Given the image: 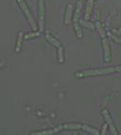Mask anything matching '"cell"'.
I'll return each mask as SVG.
<instances>
[{
  "mask_svg": "<svg viewBox=\"0 0 121 135\" xmlns=\"http://www.w3.org/2000/svg\"><path fill=\"white\" fill-rule=\"evenodd\" d=\"M107 125H108V124H104V125H103V127H102V131H101V134H102V135H104L105 133H106Z\"/></svg>",
  "mask_w": 121,
  "mask_h": 135,
  "instance_id": "20",
  "label": "cell"
},
{
  "mask_svg": "<svg viewBox=\"0 0 121 135\" xmlns=\"http://www.w3.org/2000/svg\"><path fill=\"white\" fill-rule=\"evenodd\" d=\"M58 58H59V62L63 63V47L58 49Z\"/></svg>",
  "mask_w": 121,
  "mask_h": 135,
  "instance_id": "17",
  "label": "cell"
},
{
  "mask_svg": "<svg viewBox=\"0 0 121 135\" xmlns=\"http://www.w3.org/2000/svg\"><path fill=\"white\" fill-rule=\"evenodd\" d=\"M103 116H104L106 123L108 124V126H109L110 130H111V133L112 134H114V135H117V131H116V127H114V122H113V120H112L111 115L109 114L108 110H106V109L103 110Z\"/></svg>",
  "mask_w": 121,
  "mask_h": 135,
  "instance_id": "4",
  "label": "cell"
},
{
  "mask_svg": "<svg viewBox=\"0 0 121 135\" xmlns=\"http://www.w3.org/2000/svg\"><path fill=\"white\" fill-rule=\"evenodd\" d=\"M46 40H47V41L50 42V43L52 44L53 46H55L56 48L59 49V48H60V47H62V45H60V42H59L58 40H57V39L54 38V37L52 36V35H50V34H46Z\"/></svg>",
  "mask_w": 121,
  "mask_h": 135,
  "instance_id": "10",
  "label": "cell"
},
{
  "mask_svg": "<svg viewBox=\"0 0 121 135\" xmlns=\"http://www.w3.org/2000/svg\"><path fill=\"white\" fill-rule=\"evenodd\" d=\"M96 27H97V31H98L99 34H100V36H101L102 38H105V37H106V33H105V31H104V30H103V28H102L101 24H100L99 22H97V24H96Z\"/></svg>",
  "mask_w": 121,
  "mask_h": 135,
  "instance_id": "14",
  "label": "cell"
},
{
  "mask_svg": "<svg viewBox=\"0 0 121 135\" xmlns=\"http://www.w3.org/2000/svg\"><path fill=\"white\" fill-rule=\"evenodd\" d=\"M93 5H94V0H88L87 5H86V11H85V15H84L85 20H88L90 18V15H91V12H92Z\"/></svg>",
  "mask_w": 121,
  "mask_h": 135,
  "instance_id": "7",
  "label": "cell"
},
{
  "mask_svg": "<svg viewBox=\"0 0 121 135\" xmlns=\"http://www.w3.org/2000/svg\"><path fill=\"white\" fill-rule=\"evenodd\" d=\"M102 45H103V49H104V59L107 63L110 62L112 59L111 57V51H110V46L109 42L107 40V38H102Z\"/></svg>",
  "mask_w": 121,
  "mask_h": 135,
  "instance_id": "5",
  "label": "cell"
},
{
  "mask_svg": "<svg viewBox=\"0 0 121 135\" xmlns=\"http://www.w3.org/2000/svg\"><path fill=\"white\" fill-rule=\"evenodd\" d=\"M17 2L19 3V5H20V7H21V9H22L23 12H25L26 16L28 17V20H29V23H30V25H31V28L34 30V31H36V30H37V25L35 24V21H34V19H33V16H32L30 11L29 10L28 6L26 5L25 1H24V0H17Z\"/></svg>",
  "mask_w": 121,
  "mask_h": 135,
  "instance_id": "2",
  "label": "cell"
},
{
  "mask_svg": "<svg viewBox=\"0 0 121 135\" xmlns=\"http://www.w3.org/2000/svg\"><path fill=\"white\" fill-rule=\"evenodd\" d=\"M74 28L76 30V32H77V35L79 38H81L82 37V31L80 29V26L79 24V22H74Z\"/></svg>",
  "mask_w": 121,
  "mask_h": 135,
  "instance_id": "12",
  "label": "cell"
},
{
  "mask_svg": "<svg viewBox=\"0 0 121 135\" xmlns=\"http://www.w3.org/2000/svg\"><path fill=\"white\" fill-rule=\"evenodd\" d=\"M116 71H119V73H121V66H118V67L116 68Z\"/></svg>",
  "mask_w": 121,
  "mask_h": 135,
  "instance_id": "22",
  "label": "cell"
},
{
  "mask_svg": "<svg viewBox=\"0 0 121 135\" xmlns=\"http://www.w3.org/2000/svg\"><path fill=\"white\" fill-rule=\"evenodd\" d=\"M81 6H82V1H81V0H80V1L78 2L75 15H74V22H78V21H79V19H80V12H81Z\"/></svg>",
  "mask_w": 121,
  "mask_h": 135,
  "instance_id": "9",
  "label": "cell"
},
{
  "mask_svg": "<svg viewBox=\"0 0 121 135\" xmlns=\"http://www.w3.org/2000/svg\"><path fill=\"white\" fill-rule=\"evenodd\" d=\"M81 1H82V2H83V1H84V0H81Z\"/></svg>",
  "mask_w": 121,
  "mask_h": 135,
  "instance_id": "23",
  "label": "cell"
},
{
  "mask_svg": "<svg viewBox=\"0 0 121 135\" xmlns=\"http://www.w3.org/2000/svg\"><path fill=\"white\" fill-rule=\"evenodd\" d=\"M45 27V0H39V29L44 31Z\"/></svg>",
  "mask_w": 121,
  "mask_h": 135,
  "instance_id": "3",
  "label": "cell"
},
{
  "mask_svg": "<svg viewBox=\"0 0 121 135\" xmlns=\"http://www.w3.org/2000/svg\"><path fill=\"white\" fill-rule=\"evenodd\" d=\"M113 32L116 34H117V36H120L121 37V31H117V30H113Z\"/></svg>",
  "mask_w": 121,
  "mask_h": 135,
  "instance_id": "21",
  "label": "cell"
},
{
  "mask_svg": "<svg viewBox=\"0 0 121 135\" xmlns=\"http://www.w3.org/2000/svg\"><path fill=\"white\" fill-rule=\"evenodd\" d=\"M72 11H73V6L71 4H68L67 9H66V13H65V19H64V23L66 25L70 23L71 16H72Z\"/></svg>",
  "mask_w": 121,
  "mask_h": 135,
  "instance_id": "8",
  "label": "cell"
},
{
  "mask_svg": "<svg viewBox=\"0 0 121 135\" xmlns=\"http://www.w3.org/2000/svg\"><path fill=\"white\" fill-rule=\"evenodd\" d=\"M81 128L84 129V130H86V131H88V132L92 133V134H95V135L99 134V132L97 129H95V128H90V127H88V126H85V125L81 126Z\"/></svg>",
  "mask_w": 121,
  "mask_h": 135,
  "instance_id": "13",
  "label": "cell"
},
{
  "mask_svg": "<svg viewBox=\"0 0 121 135\" xmlns=\"http://www.w3.org/2000/svg\"><path fill=\"white\" fill-rule=\"evenodd\" d=\"M22 40H23V32H20L19 35H18V41H17L16 49H15L16 52H18V51H20V48H21V43H22Z\"/></svg>",
  "mask_w": 121,
  "mask_h": 135,
  "instance_id": "16",
  "label": "cell"
},
{
  "mask_svg": "<svg viewBox=\"0 0 121 135\" xmlns=\"http://www.w3.org/2000/svg\"><path fill=\"white\" fill-rule=\"evenodd\" d=\"M63 128H65V129H80V128H81V125H79V124H67V125L63 126Z\"/></svg>",
  "mask_w": 121,
  "mask_h": 135,
  "instance_id": "11",
  "label": "cell"
},
{
  "mask_svg": "<svg viewBox=\"0 0 121 135\" xmlns=\"http://www.w3.org/2000/svg\"><path fill=\"white\" fill-rule=\"evenodd\" d=\"M80 23L82 26L86 27V28H89V29H95V25L92 24L91 22H87V20H83V19H80Z\"/></svg>",
  "mask_w": 121,
  "mask_h": 135,
  "instance_id": "15",
  "label": "cell"
},
{
  "mask_svg": "<svg viewBox=\"0 0 121 135\" xmlns=\"http://www.w3.org/2000/svg\"><path fill=\"white\" fill-rule=\"evenodd\" d=\"M63 128V126H59L57 128H55L54 129H49V130H45V131H40V132H33V135H51L53 133H56L62 130Z\"/></svg>",
  "mask_w": 121,
  "mask_h": 135,
  "instance_id": "6",
  "label": "cell"
},
{
  "mask_svg": "<svg viewBox=\"0 0 121 135\" xmlns=\"http://www.w3.org/2000/svg\"><path fill=\"white\" fill-rule=\"evenodd\" d=\"M109 35L111 36V38L114 40V41H116V43H118V44H120L121 45V38H119L118 36H116V35H114V34H111V33H109Z\"/></svg>",
  "mask_w": 121,
  "mask_h": 135,
  "instance_id": "19",
  "label": "cell"
},
{
  "mask_svg": "<svg viewBox=\"0 0 121 135\" xmlns=\"http://www.w3.org/2000/svg\"><path fill=\"white\" fill-rule=\"evenodd\" d=\"M116 71V68H106V69H98V70H85L81 73H77V77H87V76H95V75H103L108 73H113Z\"/></svg>",
  "mask_w": 121,
  "mask_h": 135,
  "instance_id": "1",
  "label": "cell"
},
{
  "mask_svg": "<svg viewBox=\"0 0 121 135\" xmlns=\"http://www.w3.org/2000/svg\"><path fill=\"white\" fill-rule=\"evenodd\" d=\"M40 35V32L39 31H35V32H30V33H28L25 35V39H29L32 38V37H36Z\"/></svg>",
  "mask_w": 121,
  "mask_h": 135,
  "instance_id": "18",
  "label": "cell"
}]
</instances>
